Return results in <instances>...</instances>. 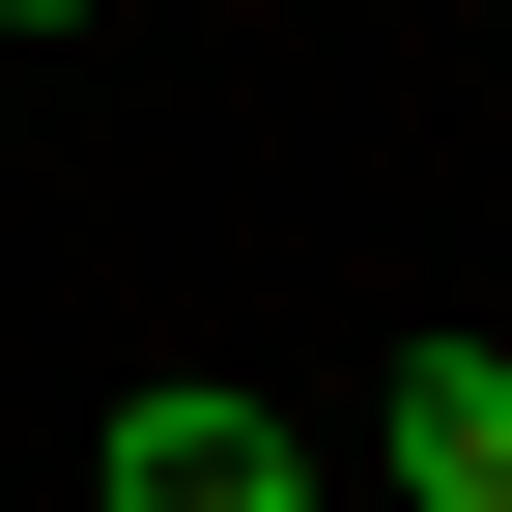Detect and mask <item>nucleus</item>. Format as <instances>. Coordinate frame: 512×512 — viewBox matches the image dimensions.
<instances>
[{
	"mask_svg": "<svg viewBox=\"0 0 512 512\" xmlns=\"http://www.w3.org/2000/svg\"><path fill=\"white\" fill-rule=\"evenodd\" d=\"M86 456H114V512H342V484H313V427H285V399H228V370H143Z\"/></svg>",
	"mask_w": 512,
	"mask_h": 512,
	"instance_id": "f257e3e1",
	"label": "nucleus"
},
{
	"mask_svg": "<svg viewBox=\"0 0 512 512\" xmlns=\"http://www.w3.org/2000/svg\"><path fill=\"white\" fill-rule=\"evenodd\" d=\"M0 29H86V0H0Z\"/></svg>",
	"mask_w": 512,
	"mask_h": 512,
	"instance_id": "7ed1b4c3",
	"label": "nucleus"
},
{
	"mask_svg": "<svg viewBox=\"0 0 512 512\" xmlns=\"http://www.w3.org/2000/svg\"><path fill=\"white\" fill-rule=\"evenodd\" d=\"M370 512H512V342H399L370 370Z\"/></svg>",
	"mask_w": 512,
	"mask_h": 512,
	"instance_id": "f03ea898",
	"label": "nucleus"
}]
</instances>
